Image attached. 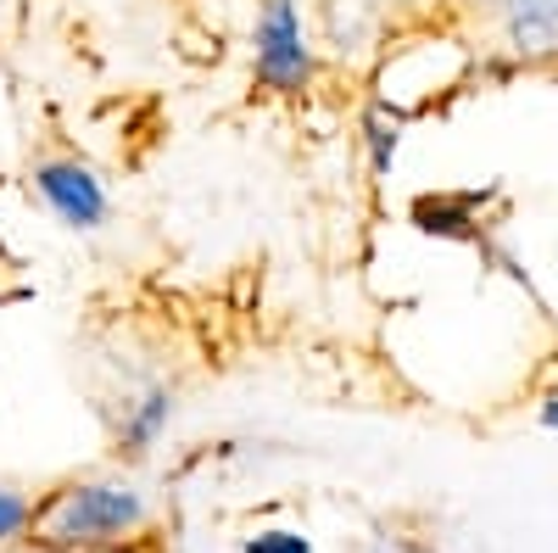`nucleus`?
<instances>
[{
	"label": "nucleus",
	"mask_w": 558,
	"mask_h": 553,
	"mask_svg": "<svg viewBox=\"0 0 558 553\" xmlns=\"http://www.w3.org/2000/svg\"><path fill=\"white\" fill-rule=\"evenodd\" d=\"M168 420H173V392L168 386H140L129 402H123V413H118V453H129V458H146L157 442H162V431H168Z\"/></svg>",
	"instance_id": "obj_6"
},
{
	"label": "nucleus",
	"mask_w": 558,
	"mask_h": 553,
	"mask_svg": "<svg viewBox=\"0 0 558 553\" xmlns=\"http://www.w3.org/2000/svg\"><path fill=\"white\" fill-rule=\"evenodd\" d=\"M34 537V497L0 481V548H17Z\"/></svg>",
	"instance_id": "obj_8"
},
{
	"label": "nucleus",
	"mask_w": 558,
	"mask_h": 553,
	"mask_svg": "<svg viewBox=\"0 0 558 553\" xmlns=\"http://www.w3.org/2000/svg\"><path fill=\"white\" fill-rule=\"evenodd\" d=\"M246 553H313V542L302 531H286V526H268V531H252L241 542Z\"/></svg>",
	"instance_id": "obj_9"
},
{
	"label": "nucleus",
	"mask_w": 558,
	"mask_h": 553,
	"mask_svg": "<svg viewBox=\"0 0 558 553\" xmlns=\"http://www.w3.org/2000/svg\"><path fill=\"white\" fill-rule=\"evenodd\" d=\"M28 191L39 196V207L51 213L62 229H73V236H96V229L112 218L107 179L84 157H39L28 168Z\"/></svg>",
	"instance_id": "obj_3"
},
{
	"label": "nucleus",
	"mask_w": 558,
	"mask_h": 553,
	"mask_svg": "<svg viewBox=\"0 0 558 553\" xmlns=\"http://www.w3.org/2000/svg\"><path fill=\"white\" fill-rule=\"evenodd\" d=\"M492 196V191H486ZM486 196L481 191H425L408 202V224L425 241H452V247H481L486 241Z\"/></svg>",
	"instance_id": "obj_4"
},
{
	"label": "nucleus",
	"mask_w": 558,
	"mask_h": 553,
	"mask_svg": "<svg viewBox=\"0 0 558 553\" xmlns=\"http://www.w3.org/2000/svg\"><path fill=\"white\" fill-rule=\"evenodd\" d=\"M408 107H397L391 96H375L357 118V134H363V157H368V173L375 179H391L397 168V152H402V129H408Z\"/></svg>",
	"instance_id": "obj_7"
},
{
	"label": "nucleus",
	"mask_w": 558,
	"mask_h": 553,
	"mask_svg": "<svg viewBox=\"0 0 558 553\" xmlns=\"http://www.w3.org/2000/svg\"><path fill=\"white\" fill-rule=\"evenodd\" d=\"M497 23H502V45L520 62H553L558 57V0H514Z\"/></svg>",
	"instance_id": "obj_5"
},
{
	"label": "nucleus",
	"mask_w": 558,
	"mask_h": 553,
	"mask_svg": "<svg viewBox=\"0 0 558 553\" xmlns=\"http://www.w3.org/2000/svg\"><path fill=\"white\" fill-rule=\"evenodd\" d=\"M151 526V503L123 476H78L34 503V548L51 553H118Z\"/></svg>",
	"instance_id": "obj_1"
},
{
	"label": "nucleus",
	"mask_w": 558,
	"mask_h": 553,
	"mask_svg": "<svg viewBox=\"0 0 558 553\" xmlns=\"http://www.w3.org/2000/svg\"><path fill=\"white\" fill-rule=\"evenodd\" d=\"M28 553H51V548H28Z\"/></svg>",
	"instance_id": "obj_11"
},
{
	"label": "nucleus",
	"mask_w": 558,
	"mask_h": 553,
	"mask_svg": "<svg viewBox=\"0 0 558 553\" xmlns=\"http://www.w3.org/2000/svg\"><path fill=\"white\" fill-rule=\"evenodd\" d=\"M318 73L307 23L296 12V0H263L257 28H252V79L274 96H302Z\"/></svg>",
	"instance_id": "obj_2"
},
{
	"label": "nucleus",
	"mask_w": 558,
	"mask_h": 553,
	"mask_svg": "<svg viewBox=\"0 0 558 553\" xmlns=\"http://www.w3.org/2000/svg\"><path fill=\"white\" fill-rule=\"evenodd\" d=\"M536 420H542L547 431H558V386H547V392H542V402H536Z\"/></svg>",
	"instance_id": "obj_10"
}]
</instances>
